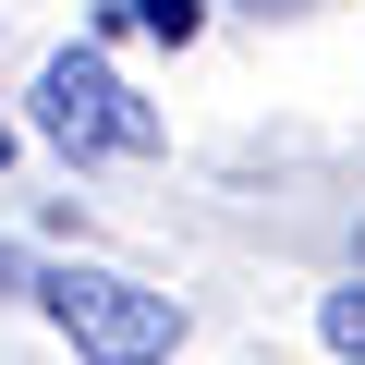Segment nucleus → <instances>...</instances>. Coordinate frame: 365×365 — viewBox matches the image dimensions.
Returning a JSON list of instances; mask_svg holds the SVG:
<instances>
[{
  "label": "nucleus",
  "mask_w": 365,
  "mask_h": 365,
  "mask_svg": "<svg viewBox=\"0 0 365 365\" xmlns=\"http://www.w3.org/2000/svg\"><path fill=\"white\" fill-rule=\"evenodd\" d=\"M317 341H329L341 365H365V280H341V292L317 304Z\"/></svg>",
  "instance_id": "obj_3"
},
{
  "label": "nucleus",
  "mask_w": 365,
  "mask_h": 365,
  "mask_svg": "<svg viewBox=\"0 0 365 365\" xmlns=\"http://www.w3.org/2000/svg\"><path fill=\"white\" fill-rule=\"evenodd\" d=\"M0 170H13V122H0Z\"/></svg>",
  "instance_id": "obj_5"
},
{
  "label": "nucleus",
  "mask_w": 365,
  "mask_h": 365,
  "mask_svg": "<svg viewBox=\"0 0 365 365\" xmlns=\"http://www.w3.org/2000/svg\"><path fill=\"white\" fill-rule=\"evenodd\" d=\"M37 134H49L61 158H146V146H158V110H146L98 49H49V73H37Z\"/></svg>",
  "instance_id": "obj_2"
},
{
  "label": "nucleus",
  "mask_w": 365,
  "mask_h": 365,
  "mask_svg": "<svg viewBox=\"0 0 365 365\" xmlns=\"http://www.w3.org/2000/svg\"><path fill=\"white\" fill-rule=\"evenodd\" d=\"M0 292H37V268H25V256H13V244H0Z\"/></svg>",
  "instance_id": "obj_4"
},
{
  "label": "nucleus",
  "mask_w": 365,
  "mask_h": 365,
  "mask_svg": "<svg viewBox=\"0 0 365 365\" xmlns=\"http://www.w3.org/2000/svg\"><path fill=\"white\" fill-rule=\"evenodd\" d=\"M37 304H49V329L86 365H170L182 353V304L146 292V280H122V268H86V256L37 268Z\"/></svg>",
  "instance_id": "obj_1"
}]
</instances>
